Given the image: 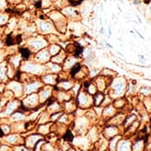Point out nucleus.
Masks as SVG:
<instances>
[{"label": "nucleus", "instance_id": "412c9836", "mask_svg": "<svg viewBox=\"0 0 151 151\" xmlns=\"http://www.w3.org/2000/svg\"><path fill=\"white\" fill-rule=\"evenodd\" d=\"M14 67L12 64H7V75H8V77H10V78H12L14 77V75H15V70H14Z\"/></svg>", "mask_w": 151, "mask_h": 151}, {"label": "nucleus", "instance_id": "bb28decb", "mask_svg": "<svg viewBox=\"0 0 151 151\" xmlns=\"http://www.w3.org/2000/svg\"><path fill=\"white\" fill-rule=\"evenodd\" d=\"M82 2V0H68V3L71 5H79Z\"/></svg>", "mask_w": 151, "mask_h": 151}, {"label": "nucleus", "instance_id": "2eb2a0df", "mask_svg": "<svg viewBox=\"0 0 151 151\" xmlns=\"http://www.w3.org/2000/svg\"><path fill=\"white\" fill-rule=\"evenodd\" d=\"M47 69L50 70L52 72H58V71H60V66H59V64L58 63H55V62H47Z\"/></svg>", "mask_w": 151, "mask_h": 151}, {"label": "nucleus", "instance_id": "423d86ee", "mask_svg": "<svg viewBox=\"0 0 151 151\" xmlns=\"http://www.w3.org/2000/svg\"><path fill=\"white\" fill-rule=\"evenodd\" d=\"M62 14L66 17V18L69 19H76L78 17V11L75 10L72 7H64L63 10H62Z\"/></svg>", "mask_w": 151, "mask_h": 151}, {"label": "nucleus", "instance_id": "f257e3e1", "mask_svg": "<svg viewBox=\"0 0 151 151\" xmlns=\"http://www.w3.org/2000/svg\"><path fill=\"white\" fill-rule=\"evenodd\" d=\"M50 17L59 32L64 33L66 30V17L62 13H59L58 11H52V13H50Z\"/></svg>", "mask_w": 151, "mask_h": 151}, {"label": "nucleus", "instance_id": "20e7f679", "mask_svg": "<svg viewBox=\"0 0 151 151\" xmlns=\"http://www.w3.org/2000/svg\"><path fill=\"white\" fill-rule=\"evenodd\" d=\"M38 29L42 34H48L55 31L53 29V25L52 22L47 21V20H42L38 22Z\"/></svg>", "mask_w": 151, "mask_h": 151}, {"label": "nucleus", "instance_id": "5701e85b", "mask_svg": "<svg viewBox=\"0 0 151 151\" xmlns=\"http://www.w3.org/2000/svg\"><path fill=\"white\" fill-rule=\"evenodd\" d=\"M8 22V14H0V26Z\"/></svg>", "mask_w": 151, "mask_h": 151}, {"label": "nucleus", "instance_id": "dca6fc26", "mask_svg": "<svg viewBox=\"0 0 151 151\" xmlns=\"http://www.w3.org/2000/svg\"><path fill=\"white\" fill-rule=\"evenodd\" d=\"M7 75V63L2 62L0 63V79H5Z\"/></svg>", "mask_w": 151, "mask_h": 151}, {"label": "nucleus", "instance_id": "a878e982", "mask_svg": "<svg viewBox=\"0 0 151 151\" xmlns=\"http://www.w3.org/2000/svg\"><path fill=\"white\" fill-rule=\"evenodd\" d=\"M103 98V94L102 93H99V94H97V96L95 97V103H96V105H99L100 103L102 102V99Z\"/></svg>", "mask_w": 151, "mask_h": 151}, {"label": "nucleus", "instance_id": "1a4fd4ad", "mask_svg": "<svg viewBox=\"0 0 151 151\" xmlns=\"http://www.w3.org/2000/svg\"><path fill=\"white\" fill-rule=\"evenodd\" d=\"M8 87H9L10 89L16 94L17 96L21 95V93H22V86L20 85L19 82H11V83L8 85Z\"/></svg>", "mask_w": 151, "mask_h": 151}, {"label": "nucleus", "instance_id": "f3484780", "mask_svg": "<svg viewBox=\"0 0 151 151\" xmlns=\"http://www.w3.org/2000/svg\"><path fill=\"white\" fill-rule=\"evenodd\" d=\"M22 59L23 58H22L21 55H12V56H11L10 62H11V64H12L14 67H17V66H19L20 63H21Z\"/></svg>", "mask_w": 151, "mask_h": 151}, {"label": "nucleus", "instance_id": "7ed1b4c3", "mask_svg": "<svg viewBox=\"0 0 151 151\" xmlns=\"http://www.w3.org/2000/svg\"><path fill=\"white\" fill-rule=\"evenodd\" d=\"M22 70H25L27 72L33 74H41L45 71V66L40 63H34V62H27L25 61L22 64Z\"/></svg>", "mask_w": 151, "mask_h": 151}, {"label": "nucleus", "instance_id": "2f4dec72", "mask_svg": "<svg viewBox=\"0 0 151 151\" xmlns=\"http://www.w3.org/2000/svg\"><path fill=\"white\" fill-rule=\"evenodd\" d=\"M2 107H3V103H2V102H0V111L2 110Z\"/></svg>", "mask_w": 151, "mask_h": 151}, {"label": "nucleus", "instance_id": "4be33fe9", "mask_svg": "<svg viewBox=\"0 0 151 151\" xmlns=\"http://www.w3.org/2000/svg\"><path fill=\"white\" fill-rule=\"evenodd\" d=\"M17 108V103L15 101L14 102H11V103L8 105V107H7V111H6V113L7 114H9V113H11L12 111H14Z\"/></svg>", "mask_w": 151, "mask_h": 151}, {"label": "nucleus", "instance_id": "6ab92c4d", "mask_svg": "<svg viewBox=\"0 0 151 151\" xmlns=\"http://www.w3.org/2000/svg\"><path fill=\"white\" fill-rule=\"evenodd\" d=\"M45 39L47 40V44H56L59 40L55 35H52V34H50V35H47Z\"/></svg>", "mask_w": 151, "mask_h": 151}, {"label": "nucleus", "instance_id": "ddd939ff", "mask_svg": "<svg viewBox=\"0 0 151 151\" xmlns=\"http://www.w3.org/2000/svg\"><path fill=\"white\" fill-rule=\"evenodd\" d=\"M60 50H61V47L56 44H52L50 47H48V52H50V55L52 56L58 55Z\"/></svg>", "mask_w": 151, "mask_h": 151}, {"label": "nucleus", "instance_id": "393cba45", "mask_svg": "<svg viewBox=\"0 0 151 151\" xmlns=\"http://www.w3.org/2000/svg\"><path fill=\"white\" fill-rule=\"evenodd\" d=\"M60 86L63 87V89L67 90V89H69L71 86H72V84H71V82L64 81V82H60Z\"/></svg>", "mask_w": 151, "mask_h": 151}, {"label": "nucleus", "instance_id": "b1692460", "mask_svg": "<svg viewBox=\"0 0 151 151\" xmlns=\"http://www.w3.org/2000/svg\"><path fill=\"white\" fill-rule=\"evenodd\" d=\"M52 4V0H41V5L42 7L47 8Z\"/></svg>", "mask_w": 151, "mask_h": 151}, {"label": "nucleus", "instance_id": "c756f323", "mask_svg": "<svg viewBox=\"0 0 151 151\" xmlns=\"http://www.w3.org/2000/svg\"><path fill=\"white\" fill-rule=\"evenodd\" d=\"M2 129H3V130L5 129V133H8V132H9V129H8V127H6V125L2 127ZM3 130H2V132H3Z\"/></svg>", "mask_w": 151, "mask_h": 151}, {"label": "nucleus", "instance_id": "0eeeda50", "mask_svg": "<svg viewBox=\"0 0 151 151\" xmlns=\"http://www.w3.org/2000/svg\"><path fill=\"white\" fill-rule=\"evenodd\" d=\"M38 102H39L38 96H37L36 94H32V95H30L26 100H25L24 104H26V106L29 108H34L37 104H38Z\"/></svg>", "mask_w": 151, "mask_h": 151}, {"label": "nucleus", "instance_id": "9b49d317", "mask_svg": "<svg viewBox=\"0 0 151 151\" xmlns=\"http://www.w3.org/2000/svg\"><path fill=\"white\" fill-rule=\"evenodd\" d=\"M40 87H41V83H40V82H34V83L28 84L25 90H26V93L29 94V93H33L34 91L38 90Z\"/></svg>", "mask_w": 151, "mask_h": 151}, {"label": "nucleus", "instance_id": "a211bd4d", "mask_svg": "<svg viewBox=\"0 0 151 151\" xmlns=\"http://www.w3.org/2000/svg\"><path fill=\"white\" fill-rule=\"evenodd\" d=\"M50 90H48V89H47V90H42L41 93H40V101L41 102H45V101H47V98L50 97Z\"/></svg>", "mask_w": 151, "mask_h": 151}, {"label": "nucleus", "instance_id": "4468645a", "mask_svg": "<svg viewBox=\"0 0 151 151\" xmlns=\"http://www.w3.org/2000/svg\"><path fill=\"white\" fill-rule=\"evenodd\" d=\"M19 52H20V55H21L23 59H28L30 58L31 53H32V50H31L28 47H21L19 50Z\"/></svg>", "mask_w": 151, "mask_h": 151}, {"label": "nucleus", "instance_id": "c85d7f7f", "mask_svg": "<svg viewBox=\"0 0 151 151\" xmlns=\"http://www.w3.org/2000/svg\"><path fill=\"white\" fill-rule=\"evenodd\" d=\"M6 5V0H0V8L4 7Z\"/></svg>", "mask_w": 151, "mask_h": 151}, {"label": "nucleus", "instance_id": "aec40b11", "mask_svg": "<svg viewBox=\"0 0 151 151\" xmlns=\"http://www.w3.org/2000/svg\"><path fill=\"white\" fill-rule=\"evenodd\" d=\"M17 20L16 18H11L8 20V22H7V27H8V29L9 30H13V29H15L16 26H17Z\"/></svg>", "mask_w": 151, "mask_h": 151}, {"label": "nucleus", "instance_id": "cd10ccee", "mask_svg": "<svg viewBox=\"0 0 151 151\" xmlns=\"http://www.w3.org/2000/svg\"><path fill=\"white\" fill-rule=\"evenodd\" d=\"M72 135H71V133H70V132H66V134L64 135V139L65 140H72Z\"/></svg>", "mask_w": 151, "mask_h": 151}, {"label": "nucleus", "instance_id": "f8f14e48", "mask_svg": "<svg viewBox=\"0 0 151 151\" xmlns=\"http://www.w3.org/2000/svg\"><path fill=\"white\" fill-rule=\"evenodd\" d=\"M63 62H64V68L71 69L73 65L76 63V58H73V56H67V58L64 59Z\"/></svg>", "mask_w": 151, "mask_h": 151}, {"label": "nucleus", "instance_id": "72a5a7b5", "mask_svg": "<svg viewBox=\"0 0 151 151\" xmlns=\"http://www.w3.org/2000/svg\"><path fill=\"white\" fill-rule=\"evenodd\" d=\"M11 1H19V0H11Z\"/></svg>", "mask_w": 151, "mask_h": 151}, {"label": "nucleus", "instance_id": "f03ea898", "mask_svg": "<svg viewBox=\"0 0 151 151\" xmlns=\"http://www.w3.org/2000/svg\"><path fill=\"white\" fill-rule=\"evenodd\" d=\"M28 45L31 50H39L47 47V42L45 38L36 37V38H32L28 41Z\"/></svg>", "mask_w": 151, "mask_h": 151}, {"label": "nucleus", "instance_id": "9d476101", "mask_svg": "<svg viewBox=\"0 0 151 151\" xmlns=\"http://www.w3.org/2000/svg\"><path fill=\"white\" fill-rule=\"evenodd\" d=\"M42 80L47 84H55V81L58 80V76L55 75V74H47V75H45L42 77Z\"/></svg>", "mask_w": 151, "mask_h": 151}, {"label": "nucleus", "instance_id": "7c9ffc66", "mask_svg": "<svg viewBox=\"0 0 151 151\" xmlns=\"http://www.w3.org/2000/svg\"><path fill=\"white\" fill-rule=\"evenodd\" d=\"M3 45H3V42H2L1 40H0V48L3 47Z\"/></svg>", "mask_w": 151, "mask_h": 151}, {"label": "nucleus", "instance_id": "473e14b6", "mask_svg": "<svg viewBox=\"0 0 151 151\" xmlns=\"http://www.w3.org/2000/svg\"><path fill=\"white\" fill-rule=\"evenodd\" d=\"M2 135H3V132H2L1 129H0V136H2Z\"/></svg>", "mask_w": 151, "mask_h": 151}, {"label": "nucleus", "instance_id": "6e6552de", "mask_svg": "<svg viewBox=\"0 0 151 151\" xmlns=\"http://www.w3.org/2000/svg\"><path fill=\"white\" fill-rule=\"evenodd\" d=\"M66 58V52H63V50H60L58 55H53L52 58V61L55 62V63H58V64H60L62 62L64 61V59Z\"/></svg>", "mask_w": 151, "mask_h": 151}, {"label": "nucleus", "instance_id": "39448f33", "mask_svg": "<svg viewBox=\"0 0 151 151\" xmlns=\"http://www.w3.org/2000/svg\"><path fill=\"white\" fill-rule=\"evenodd\" d=\"M50 55L48 52V50H45V48H42L35 55V60L38 63H47V62L50 61Z\"/></svg>", "mask_w": 151, "mask_h": 151}]
</instances>
